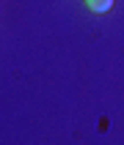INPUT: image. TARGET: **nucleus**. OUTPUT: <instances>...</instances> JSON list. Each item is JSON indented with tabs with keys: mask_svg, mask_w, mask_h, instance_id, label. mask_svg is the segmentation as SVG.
Instances as JSON below:
<instances>
[{
	"mask_svg": "<svg viewBox=\"0 0 124 145\" xmlns=\"http://www.w3.org/2000/svg\"><path fill=\"white\" fill-rule=\"evenodd\" d=\"M86 6H88V11H94V14H105V11H110L113 8L116 0H83Z\"/></svg>",
	"mask_w": 124,
	"mask_h": 145,
	"instance_id": "f257e3e1",
	"label": "nucleus"
}]
</instances>
